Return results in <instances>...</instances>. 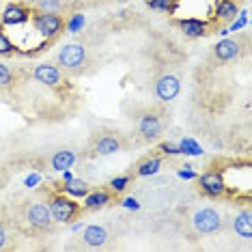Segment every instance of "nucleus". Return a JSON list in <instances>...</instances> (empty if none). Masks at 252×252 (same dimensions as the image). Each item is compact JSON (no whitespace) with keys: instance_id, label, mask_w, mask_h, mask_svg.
Instances as JSON below:
<instances>
[{"instance_id":"nucleus-16","label":"nucleus","mask_w":252,"mask_h":252,"mask_svg":"<svg viewBox=\"0 0 252 252\" xmlns=\"http://www.w3.org/2000/svg\"><path fill=\"white\" fill-rule=\"evenodd\" d=\"M121 194H117L114 190H110L108 186H101V188H91V190L84 194V200H82V207L87 214H95V211H104L108 207H112L114 203H119Z\"/></svg>"},{"instance_id":"nucleus-14","label":"nucleus","mask_w":252,"mask_h":252,"mask_svg":"<svg viewBox=\"0 0 252 252\" xmlns=\"http://www.w3.org/2000/svg\"><path fill=\"white\" fill-rule=\"evenodd\" d=\"M24 248V239L15 231L7 198H0V252H13Z\"/></svg>"},{"instance_id":"nucleus-2","label":"nucleus","mask_w":252,"mask_h":252,"mask_svg":"<svg viewBox=\"0 0 252 252\" xmlns=\"http://www.w3.org/2000/svg\"><path fill=\"white\" fill-rule=\"evenodd\" d=\"M18 89L9 108L31 127H56L76 119L84 93L76 80L65 76L52 61L15 63Z\"/></svg>"},{"instance_id":"nucleus-8","label":"nucleus","mask_w":252,"mask_h":252,"mask_svg":"<svg viewBox=\"0 0 252 252\" xmlns=\"http://www.w3.org/2000/svg\"><path fill=\"white\" fill-rule=\"evenodd\" d=\"M226 214L228 211L216 203H198L186 211L183 231L190 239H214L226 233Z\"/></svg>"},{"instance_id":"nucleus-5","label":"nucleus","mask_w":252,"mask_h":252,"mask_svg":"<svg viewBox=\"0 0 252 252\" xmlns=\"http://www.w3.org/2000/svg\"><path fill=\"white\" fill-rule=\"evenodd\" d=\"M121 112L129 123V131L134 134L138 147L159 142L173 125L170 104L158 99H127L123 101Z\"/></svg>"},{"instance_id":"nucleus-23","label":"nucleus","mask_w":252,"mask_h":252,"mask_svg":"<svg viewBox=\"0 0 252 252\" xmlns=\"http://www.w3.org/2000/svg\"><path fill=\"white\" fill-rule=\"evenodd\" d=\"M131 181H134V179H131V177L125 173V175H119V177H114V179H110V181L106 183V186L110 188V190H114L117 194H123V192L131 186Z\"/></svg>"},{"instance_id":"nucleus-22","label":"nucleus","mask_w":252,"mask_h":252,"mask_svg":"<svg viewBox=\"0 0 252 252\" xmlns=\"http://www.w3.org/2000/svg\"><path fill=\"white\" fill-rule=\"evenodd\" d=\"M147 7L156 13L162 15H173L177 9V0H147Z\"/></svg>"},{"instance_id":"nucleus-19","label":"nucleus","mask_w":252,"mask_h":252,"mask_svg":"<svg viewBox=\"0 0 252 252\" xmlns=\"http://www.w3.org/2000/svg\"><path fill=\"white\" fill-rule=\"evenodd\" d=\"M15 89H18V69L15 65L0 59V99L7 106L13 101Z\"/></svg>"},{"instance_id":"nucleus-21","label":"nucleus","mask_w":252,"mask_h":252,"mask_svg":"<svg viewBox=\"0 0 252 252\" xmlns=\"http://www.w3.org/2000/svg\"><path fill=\"white\" fill-rule=\"evenodd\" d=\"M13 54H18V45L7 35V26L0 22V59H9Z\"/></svg>"},{"instance_id":"nucleus-15","label":"nucleus","mask_w":252,"mask_h":252,"mask_svg":"<svg viewBox=\"0 0 252 252\" xmlns=\"http://www.w3.org/2000/svg\"><path fill=\"white\" fill-rule=\"evenodd\" d=\"M239 9H242V4L235 2V0H216L214 13H211V18L207 20L209 35L211 32H220V31H224V28L231 26L233 22L237 20Z\"/></svg>"},{"instance_id":"nucleus-7","label":"nucleus","mask_w":252,"mask_h":252,"mask_svg":"<svg viewBox=\"0 0 252 252\" xmlns=\"http://www.w3.org/2000/svg\"><path fill=\"white\" fill-rule=\"evenodd\" d=\"M50 61H52L65 76H69L71 80L89 78V76H93V73H97L101 69L99 52L93 50L91 45L80 43V41L63 43Z\"/></svg>"},{"instance_id":"nucleus-3","label":"nucleus","mask_w":252,"mask_h":252,"mask_svg":"<svg viewBox=\"0 0 252 252\" xmlns=\"http://www.w3.org/2000/svg\"><path fill=\"white\" fill-rule=\"evenodd\" d=\"M0 162L11 173H63L82 159V142H73L65 138H52L43 134L31 131H11L0 138Z\"/></svg>"},{"instance_id":"nucleus-13","label":"nucleus","mask_w":252,"mask_h":252,"mask_svg":"<svg viewBox=\"0 0 252 252\" xmlns=\"http://www.w3.org/2000/svg\"><path fill=\"white\" fill-rule=\"evenodd\" d=\"M226 233L242 239L244 244L252 242V207L250 200L237 203V209L226 214Z\"/></svg>"},{"instance_id":"nucleus-24","label":"nucleus","mask_w":252,"mask_h":252,"mask_svg":"<svg viewBox=\"0 0 252 252\" xmlns=\"http://www.w3.org/2000/svg\"><path fill=\"white\" fill-rule=\"evenodd\" d=\"M11 179H13V173L4 166L2 162H0V194H2L4 190L9 188V183H11Z\"/></svg>"},{"instance_id":"nucleus-25","label":"nucleus","mask_w":252,"mask_h":252,"mask_svg":"<svg viewBox=\"0 0 252 252\" xmlns=\"http://www.w3.org/2000/svg\"><path fill=\"white\" fill-rule=\"evenodd\" d=\"M235 2H239V4H242V2H246V0H235Z\"/></svg>"},{"instance_id":"nucleus-20","label":"nucleus","mask_w":252,"mask_h":252,"mask_svg":"<svg viewBox=\"0 0 252 252\" xmlns=\"http://www.w3.org/2000/svg\"><path fill=\"white\" fill-rule=\"evenodd\" d=\"M175 26L179 28L181 35H186V37H190V39H200V37H207V35H209V24H207V20L183 18V20H177Z\"/></svg>"},{"instance_id":"nucleus-11","label":"nucleus","mask_w":252,"mask_h":252,"mask_svg":"<svg viewBox=\"0 0 252 252\" xmlns=\"http://www.w3.org/2000/svg\"><path fill=\"white\" fill-rule=\"evenodd\" d=\"M248 54H250V32L244 31L239 35L216 41L211 45L207 56L216 63H244L248 61Z\"/></svg>"},{"instance_id":"nucleus-4","label":"nucleus","mask_w":252,"mask_h":252,"mask_svg":"<svg viewBox=\"0 0 252 252\" xmlns=\"http://www.w3.org/2000/svg\"><path fill=\"white\" fill-rule=\"evenodd\" d=\"M7 205L15 231L20 233L24 242L43 244L59 235L61 224L52 218V211L48 207L45 188L11 194V196H7Z\"/></svg>"},{"instance_id":"nucleus-17","label":"nucleus","mask_w":252,"mask_h":252,"mask_svg":"<svg viewBox=\"0 0 252 252\" xmlns=\"http://www.w3.org/2000/svg\"><path fill=\"white\" fill-rule=\"evenodd\" d=\"M31 13H32L31 2H26V0H13V2L4 4L0 9V22L4 26H24L31 20Z\"/></svg>"},{"instance_id":"nucleus-10","label":"nucleus","mask_w":252,"mask_h":252,"mask_svg":"<svg viewBox=\"0 0 252 252\" xmlns=\"http://www.w3.org/2000/svg\"><path fill=\"white\" fill-rule=\"evenodd\" d=\"M45 198H48V207L52 211V218L61 226H69L73 222L82 220L87 216L82 203L67 194V190H52L45 188Z\"/></svg>"},{"instance_id":"nucleus-1","label":"nucleus","mask_w":252,"mask_h":252,"mask_svg":"<svg viewBox=\"0 0 252 252\" xmlns=\"http://www.w3.org/2000/svg\"><path fill=\"white\" fill-rule=\"evenodd\" d=\"M248 63V61H244ZM244 63H216L205 56L192 73L188 125L216 149L250 153V84L239 78Z\"/></svg>"},{"instance_id":"nucleus-18","label":"nucleus","mask_w":252,"mask_h":252,"mask_svg":"<svg viewBox=\"0 0 252 252\" xmlns=\"http://www.w3.org/2000/svg\"><path fill=\"white\" fill-rule=\"evenodd\" d=\"M166 162V156L164 153H158V151H149L147 156H142L136 164L129 166L127 175L131 177V179H142V177H151L159 173V168L164 166Z\"/></svg>"},{"instance_id":"nucleus-12","label":"nucleus","mask_w":252,"mask_h":252,"mask_svg":"<svg viewBox=\"0 0 252 252\" xmlns=\"http://www.w3.org/2000/svg\"><path fill=\"white\" fill-rule=\"evenodd\" d=\"M28 24L32 26V31L39 37H43L48 43L56 41L67 28V15L63 13H54V11H43V9H35L32 7L31 20Z\"/></svg>"},{"instance_id":"nucleus-6","label":"nucleus","mask_w":252,"mask_h":252,"mask_svg":"<svg viewBox=\"0 0 252 252\" xmlns=\"http://www.w3.org/2000/svg\"><path fill=\"white\" fill-rule=\"evenodd\" d=\"M131 149H138V142L129 129H123L114 123H97L89 129L82 142V159L91 162L117 153H127Z\"/></svg>"},{"instance_id":"nucleus-9","label":"nucleus","mask_w":252,"mask_h":252,"mask_svg":"<svg viewBox=\"0 0 252 252\" xmlns=\"http://www.w3.org/2000/svg\"><path fill=\"white\" fill-rule=\"evenodd\" d=\"M121 231L110 222H91L71 239V248L78 250H112L119 246Z\"/></svg>"}]
</instances>
